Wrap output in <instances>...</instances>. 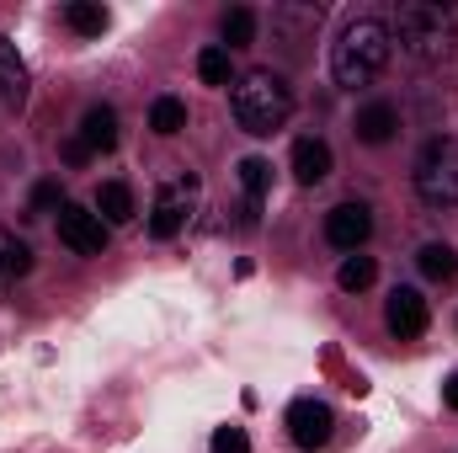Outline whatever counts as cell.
Listing matches in <instances>:
<instances>
[{"label":"cell","mask_w":458,"mask_h":453,"mask_svg":"<svg viewBox=\"0 0 458 453\" xmlns=\"http://www.w3.org/2000/svg\"><path fill=\"white\" fill-rule=\"evenodd\" d=\"M389 59H394L389 21L357 16V21L342 27V38H336V48H331V75H336L342 91H362V86H373V81L389 70Z\"/></svg>","instance_id":"1"},{"label":"cell","mask_w":458,"mask_h":453,"mask_svg":"<svg viewBox=\"0 0 458 453\" xmlns=\"http://www.w3.org/2000/svg\"><path fill=\"white\" fill-rule=\"evenodd\" d=\"M229 113H234V123L245 133L267 139V133H277L293 117V86L277 70H267V64L261 70H245V75L229 81Z\"/></svg>","instance_id":"2"},{"label":"cell","mask_w":458,"mask_h":453,"mask_svg":"<svg viewBox=\"0 0 458 453\" xmlns=\"http://www.w3.org/2000/svg\"><path fill=\"white\" fill-rule=\"evenodd\" d=\"M389 38L400 43L405 59L443 64V59H454V48H458V21H454V11H443L432 0H405L394 11V21H389Z\"/></svg>","instance_id":"3"},{"label":"cell","mask_w":458,"mask_h":453,"mask_svg":"<svg viewBox=\"0 0 458 453\" xmlns=\"http://www.w3.org/2000/svg\"><path fill=\"white\" fill-rule=\"evenodd\" d=\"M416 198L427 209H458V139L454 133H437L427 139V150L416 155Z\"/></svg>","instance_id":"4"},{"label":"cell","mask_w":458,"mask_h":453,"mask_svg":"<svg viewBox=\"0 0 458 453\" xmlns=\"http://www.w3.org/2000/svg\"><path fill=\"white\" fill-rule=\"evenodd\" d=\"M198 198H203V182L192 176V171H182V176H171L160 192H155V203H149V235L155 240H176L187 219L198 214Z\"/></svg>","instance_id":"5"},{"label":"cell","mask_w":458,"mask_h":453,"mask_svg":"<svg viewBox=\"0 0 458 453\" xmlns=\"http://www.w3.org/2000/svg\"><path fill=\"white\" fill-rule=\"evenodd\" d=\"M59 240H64L75 256H102V251H107V225H102L97 209L64 203V209H59Z\"/></svg>","instance_id":"6"},{"label":"cell","mask_w":458,"mask_h":453,"mask_svg":"<svg viewBox=\"0 0 458 453\" xmlns=\"http://www.w3.org/2000/svg\"><path fill=\"white\" fill-rule=\"evenodd\" d=\"M331 427H336V416H331L326 400H293L288 406V438H293V449H304V453L326 449Z\"/></svg>","instance_id":"7"},{"label":"cell","mask_w":458,"mask_h":453,"mask_svg":"<svg viewBox=\"0 0 458 453\" xmlns=\"http://www.w3.org/2000/svg\"><path fill=\"white\" fill-rule=\"evenodd\" d=\"M384 326H389L400 341L427 337V326H432V315H427V299H421L416 288H394V294H389V304H384Z\"/></svg>","instance_id":"8"},{"label":"cell","mask_w":458,"mask_h":453,"mask_svg":"<svg viewBox=\"0 0 458 453\" xmlns=\"http://www.w3.org/2000/svg\"><path fill=\"white\" fill-rule=\"evenodd\" d=\"M368 235H373V214H368V203H336V209L326 214V240H331L336 251H362Z\"/></svg>","instance_id":"9"},{"label":"cell","mask_w":458,"mask_h":453,"mask_svg":"<svg viewBox=\"0 0 458 453\" xmlns=\"http://www.w3.org/2000/svg\"><path fill=\"white\" fill-rule=\"evenodd\" d=\"M293 176H299V187H320L331 176V144L326 139H299L293 144Z\"/></svg>","instance_id":"10"},{"label":"cell","mask_w":458,"mask_h":453,"mask_svg":"<svg viewBox=\"0 0 458 453\" xmlns=\"http://www.w3.org/2000/svg\"><path fill=\"white\" fill-rule=\"evenodd\" d=\"M362 144H389L394 133H400V107L394 102H368L362 113H357V128H352Z\"/></svg>","instance_id":"11"},{"label":"cell","mask_w":458,"mask_h":453,"mask_svg":"<svg viewBox=\"0 0 458 453\" xmlns=\"http://www.w3.org/2000/svg\"><path fill=\"white\" fill-rule=\"evenodd\" d=\"M81 144L91 150V155H107V150H117V113L113 107H86V117H81Z\"/></svg>","instance_id":"12"},{"label":"cell","mask_w":458,"mask_h":453,"mask_svg":"<svg viewBox=\"0 0 458 453\" xmlns=\"http://www.w3.org/2000/svg\"><path fill=\"white\" fill-rule=\"evenodd\" d=\"M0 97H5L11 107L27 102V64H21V54H16L11 38H0Z\"/></svg>","instance_id":"13"},{"label":"cell","mask_w":458,"mask_h":453,"mask_svg":"<svg viewBox=\"0 0 458 453\" xmlns=\"http://www.w3.org/2000/svg\"><path fill=\"white\" fill-rule=\"evenodd\" d=\"M416 267H421V278H432V283H454L458 278V251L448 240H427V245L416 251Z\"/></svg>","instance_id":"14"},{"label":"cell","mask_w":458,"mask_h":453,"mask_svg":"<svg viewBox=\"0 0 458 453\" xmlns=\"http://www.w3.org/2000/svg\"><path fill=\"white\" fill-rule=\"evenodd\" d=\"M27 267H32L27 240H21V235H11V229H0V288H11L16 278H27Z\"/></svg>","instance_id":"15"},{"label":"cell","mask_w":458,"mask_h":453,"mask_svg":"<svg viewBox=\"0 0 458 453\" xmlns=\"http://www.w3.org/2000/svg\"><path fill=\"white\" fill-rule=\"evenodd\" d=\"M97 214H102V225H128V219H133V187H128V182H102Z\"/></svg>","instance_id":"16"},{"label":"cell","mask_w":458,"mask_h":453,"mask_svg":"<svg viewBox=\"0 0 458 453\" xmlns=\"http://www.w3.org/2000/svg\"><path fill=\"white\" fill-rule=\"evenodd\" d=\"M219 32H225V48H245V43H256V11H250V5H234V11H225Z\"/></svg>","instance_id":"17"},{"label":"cell","mask_w":458,"mask_h":453,"mask_svg":"<svg viewBox=\"0 0 458 453\" xmlns=\"http://www.w3.org/2000/svg\"><path fill=\"white\" fill-rule=\"evenodd\" d=\"M373 278H378V267H373V256H362V251H352V256L342 261V272H336V283H342L346 294L373 288Z\"/></svg>","instance_id":"18"},{"label":"cell","mask_w":458,"mask_h":453,"mask_svg":"<svg viewBox=\"0 0 458 453\" xmlns=\"http://www.w3.org/2000/svg\"><path fill=\"white\" fill-rule=\"evenodd\" d=\"M64 21H70L75 32L97 38V32L107 27V5H97V0H70V5H64Z\"/></svg>","instance_id":"19"},{"label":"cell","mask_w":458,"mask_h":453,"mask_svg":"<svg viewBox=\"0 0 458 453\" xmlns=\"http://www.w3.org/2000/svg\"><path fill=\"white\" fill-rule=\"evenodd\" d=\"M240 187H245V203H261L267 187H272V166H267L261 155H245V160H240Z\"/></svg>","instance_id":"20"},{"label":"cell","mask_w":458,"mask_h":453,"mask_svg":"<svg viewBox=\"0 0 458 453\" xmlns=\"http://www.w3.org/2000/svg\"><path fill=\"white\" fill-rule=\"evenodd\" d=\"M149 128H155V133H165V139H171V133H182V128H187V107H182L176 97H160V102L149 107Z\"/></svg>","instance_id":"21"},{"label":"cell","mask_w":458,"mask_h":453,"mask_svg":"<svg viewBox=\"0 0 458 453\" xmlns=\"http://www.w3.org/2000/svg\"><path fill=\"white\" fill-rule=\"evenodd\" d=\"M198 75H203L208 86H229V48H219V43L203 48V54H198Z\"/></svg>","instance_id":"22"},{"label":"cell","mask_w":458,"mask_h":453,"mask_svg":"<svg viewBox=\"0 0 458 453\" xmlns=\"http://www.w3.org/2000/svg\"><path fill=\"white\" fill-rule=\"evenodd\" d=\"M59 209H64L59 182H38V187H32V214H59Z\"/></svg>","instance_id":"23"},{"label":"cell","mask_w":458,"mask_h":453,"mask_svg":"<svg viewBox=\"0 0 458 453\" xmlns=\"http://www.w3.org/2000/svg\"><path fill=\"white\" fill-rule=\"evenodd\" d=\"M214 453H250L245 427H219V432H214Z\"/></svg>","instance_id":"24"},{"label":"cell","mask_w":458,"mask_h":453,"mask_svg":"<svg viewBox=\"0 0 458 453\" xmlns=\"http://www.w3.org/2000/svg\"><path fill=\"white\" fill-rule=\"evenodd\" d=\"M64 160H70V166H86V160H91V150L81 144V133H75V139H64Z\"/></svg>","instance_id":"25"},{"label":"cell","mask_w":458,"mask_h":453,"mask_svg":"<svg viewBox=\"0 0 458 453\" xmlns=\"http://www.w3.org/2000/svg\"><path fill=\"white\" fill-rule=\"evenodd\" d=\"M443 400H448V406H454V411H458V373H454V379H448V384H443Z\"/></svg>","instance_id":"26"}]
</instances>
